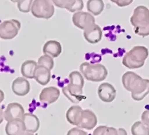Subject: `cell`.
Masks as SVG:
<instances>
[{
    "mask_svg": "<svg viewBox=\"0 0 149 135\" xmlns=\"http://www.w3.org/2000/svg\"><path fill=\"white\" fill-rule=\"evenodd\" d=\"M124 88L131 92L132 99L135 101H141L149 94V80L143 79L132 71H127L122 77Z\"/></svg>",
    "mask_w": 149,
    "mask_h": 135,
    "instance_id": "1",
    "label": "cell"
},
{
    "mask_svg": "<svg viewBox=\"0 0 149 135\" xmlns=\"http://www.w3.org/2000/svg\"><path fill=\"white\" fill-rule=\"evenodd\" d=\"M130 22L136 34L143 37L149 35V10L147 7L144 6L136 7L130 18Z\"/></svg>",
    "mask_w": 149,
    "mask_h": 135,
    "instance_id": "2",
    "label": "cell"
},
{
    "mask_svg": "<svg viewBox=\"0 0 149 135\" xmlns=\"http://www.w3.org/2000/svg\"><path fill=\"white\" fill-rule=\"evenodd\" d=\"M148 56V49L143 46H136L128 52L122 59L124 66L130 69L142 67Z\"/></svg>",
    "mask_w": 149,
    "mask_h": 135,
    "instance_id": "3",
    "label": "cell"
},
{
    "mask_svg": "<svg viewBox=\"0 0 149 135\" xmlns=\"http://www.w3.org/2000/svg\"><path fill=\"white\" fill-rule=\"evenodd\" d=\"M81 72L86 80L93 82L104 81L108 75L105 66L101 64H91L85 62L79 67Z\"/></svg>",
    "mask_w": 149,
    "mask_h": 135,
    "instance_id": "4",
    "label": "cell"
},
{
    "mask_svg": "<svg viewBox=\"0 0 149 135\" xmlns=\"http://www.w3.org/2000/svg\"><path fill=\"white\" fill-rule=\"evenodd\" d=\"M53 4L52 0H34L31 7V13L35 18L49 19L54 14Z\"/></svg>",
    "mask_w": 149,
    "mask_h": 135,
    "instance_id": "5",
    "label": "cell"
},
{
    "mask_svg": "<svg viewBox=\"0 0 149 135\" xmlns=\"http://www.w3.org/2000/svg\"><path fill=\"white\" fill-rule=\"evenodd\" d=\"M21 28V23L16 19L4 20L0 25V37L3 40H11L17 36Z\"/></svg>",
    "mask_w": 149,
    "mask_h": 135,
    "instance_id": "6",
    "label": "cell"
},
{
    "mask_svg": "<svg viewBox=\"0 0 149 135\" xmlns=\"http://www.w3.org/2000/svg\"><path fill=\"white\" fill-rule=\"evenodd\" d=\"M72 22L74 26L85 30L95 23L94 17L88 12L78 11L72 16Z\"/></svg>",
    "mask_w": 149,
    "mask_h": 135,
    "instance_id": "7",
    "label": "cell"
},
{
    "mask_svg": "<svg viewBox=\"0 0 149 135\" xmlns=\"http://www.w3.org/2000/svg\"><path fill=\"white\" fill-rule=\"evenodd\" d=\"M62 92L73 103H79L86 98L85 95H82L83 88L72 85L70 83L62 88Z\"/></svg>",
    "mask_w": 149,
    "mask_h": 135,
    "instance_id": "8",
    "label": "cell"
},
{
    "mask_svg": "<svg viewBox=\"0 0 149 135\" xmlns=\"http://www.w3.org/2000/svg\"><path fill=\"white\" fill-rule=\"evenodd\" d=\"M24 115V109L22 105L18 103H9L4 112V117L7 122L16 119H23Z\"/></svg>",
    "mask_w": 149,
    "mask_h": 135,
    "instance_id": "9",
    "label": "cell"
},
{
    "mask_svg": "<svg viewBox=\"0 0 149 135\" xmlns=\"http://www.w3.org/2000/svg\"><path fill=\"white\" fill-rule=\"evenodd\" d=\"M97 93L102 101L106 103H110L113 102L115 99L116 90L112 85L104 82L99 86Z\"/></svg>",
    "mask_w": 149,
    "mask_h": 135,
    "instance_id": "10",
    "label": "cell"
},
{
    "mask_svg": "<svg viewBox=\"0 0 149 135\" xmlns=\"http://www.w3.org/2000/svg\"><path fill=\"white\" fill-rule=\"evenodd\" d=\"M97 124V118L95 114L90 109L83 110L78 127L91 130Z\"/></svg>",
    "mask_w": 149,
    "mask_h": 135,
    "instance_id": "11",
    "label": "cell"
},
{
    "mask_svg": "<svg viewBox=\"0 0 149 135\" xmlns=\"http://www.w3.org/2000/svg\"><path fill=\"white\" fill-rule=\"evenodd\" d=\"M60 90L55 87H49L42 89L39 95L41 102L48 105L56 102L60 97Z\"/></svg>",
    "mask_w": 149,
    "mask_h": 135,
    "instance_id": "12",
    "label": "cell"
},
{
    "mask_svg": "<svg viewBox=\"0 0 149 135\" xmlns=\"http://www.w3.org/2000/svg\"><path fill=\"white\" fill-rule=\"evenodd\" d=\"M13 92L17 96H25L31 90V85L29 81L24 78H16L11 84Z\"/></svg>",
    "mask_w": 149,
    "mask_h": 135,
    "instance_id": "13",
    "label": "cell"
},
{
    "mask_svg": "<svg viewBox=\"0 0 149 135\" xmlns=\"http://www.w3.org/2000/svg\"><path fill=\"white\" fill-rule=\"evenodd\" d=\"M103 33L101 28L94 23L84 31L85 39L91 44H96L102 39Z\"/></svg>",
    "mask_w": 149,
    "mask_h": 135,
    "instance_id": "14",
    "label": "cell"
},
{
    "mask_svg": "<svg viewBox=\"0 0 149 135\" xmlns=\"http://www.w3.org/2000/svg\"><path fill=\"white\" fill-rule=\"evenodd\" d=\"M5 130L8 135L27 134L23 120L22 119H16L8 121Z\"/></svg>",
    "mask_w": 149,
    "mask_h": 135,
    "instance_id": "15",
    "label": "cell"
},
{
    "mask_svg": "<svg viewBox=\"0 0 149 135\" xmlns=\"http://www.w3.org/2000/svg\"><path fill=\"white\" fill-rule=\"evenodd\" d=\"M27 134H33L39 130L40 122L36 115L31 114H24L23 118Z\"/></svg>",
    "mask_w": 149,
    "mask_h": 135,
    "instance_id": "16",
    "label": "cell"
},
{
    "mask_svg": "<svg viewBox=\"0 0 149 135\" xmlns=\"http://www.w3.org/2000/svg\"><path fill=\"white\" fill-rule=\"evenodd\" d=\"M51 70L38 64L36 66L34 79L38 83L43 86L47 85L51 80Z\"/></svg>",
    "mask_w": 149,
    "mask_h": 135,
    "instance_id": "17",
    "label": "cell"
},
{
    "mask_svg": "<svg viewBox=\"0 0 149 135\" xmlns=\"http://www.w3.org/2000/svg\"><path fill=\"white\" fill-rule=\"evenodd\" d=\"M83 109L79 106H72L69 107L66 114L67 121L73 126H78Z\"/></svg>",
    "mask_w": 149,
    "mask_h": 135,
    "instance_id": "18",
    "label": "cell"
},
{
    "mask_svg": "<svg viewBox=\"0 0 149 135\" xmlns=\"http://www.w3.org/2000/svg\"><path fill=\"white\" fill-rule=\"evenodd\" d=\"M61 44L56 40L47 41L42 48V51L44 54L50 55L53 58H57L61 54Z\"/></svg>",
    "mask_w": 149,
    "mask_h": 135,
    "instance_id": "19",
    "label": "cell"
},
{
    "mask_svg": "<svg viewBox=\"0 0 149 135\" xmlns=\"http://www.w3.org/2000/svg\"><path fill=\"white\" fill-rule=\"evenodd\" d=\"M38 63L33 60H27L22 64L20 67L21 74L23 77L28 79H34L35 70Z\"/></svg>",
    "mask_w": 149,
    "mask_h": 135,
    "instance_id": "20",
    "label": "cell"
},
{
    "mask_svg": "<svg viewBox=\"0 0 149 135\" xmlns=\"http://www.w3.org/2000/svg\"><path fill=\"white\" fill-rule=\"evenodd\" d=\"M104 8L103 0H88L86 3L87 10L95 16L100 15Z\"/></svg>",
    "mask_w": 149,
    "mask_h": 135,
    "instance_id": "21",
    "label": "cell"
},
{
    "mask_svg": "<svg viewBox=\"0 0 149 135\" xmlns=\"http://www.w3.org/2000/svg\"><path fill=\"white\" fill-rule=\"evenodd\" d=\"M131 133L133 135L149 134V127L142 121H136L131 127Z\"/></svg>",
    "mask_w": 149,
    "mask_h": 135,
    "instance_id": "22",
    "label": "cell"
},
{
    "mask_svg": "<svg viewBox=\"0 0 149 135\" xmlns=\"http://www.w3.org/2000/svg\"><path fill=\"white\" fill-rule=\"evenodd\" d=\"M69 78L70 80V83L78 87L84 88V79L81 73L78 71H72L69 75Z\"/></svg>",
    "mask_w": 149,
    "mask_h": 135,
    "instance_id": "23",
    "label": "cell"
},
{
    "mask_svg": "<svg viewBox=\"0 0 149 135\" xmlns=\"http://www.w3.org/2000/svg\"><path fill=\"white\" fill-rule=\"evenodd\" d=\"M38 64L52 70L54 67V62L52 57L47 54H44L38 58Z\"/></svg>",
    "mask_w": 149,
    "mask_h": 135,
    "instance_id": "24",
    "label": "cell"
},
{
    "mask_svg": "<svg viewBox=\"0 0 149 135\" xmlns=\"http://www.w3.org/2000/svg\"><path fill=\"white\" fill-rule=\"evenodd\" d=\"M84 8L82 0H69L66 9L70 12L79 11Z\"/></svg>",
    "mask_w": 149,
    "mask_h": 135,
    "instance_id": "25",
    "label": "cell"
},
{
    "mask_svg": "<svg viewBox=\"0 0 149 135\" xmlns=\"http://www.w3.org/2000/svg\"><path fill=\"white\" fill-rule=\"evenodd\" d=\"M93 134H118V130L113 127L101 126L95 129L93 132Z\"/></svg>",
    "mask_w": 149,
    "mask_h": 135,
    "instance_id": "26",
    "label": "cell"
},
{
    "mask_svg": "<svg viewBox=\"0 0 149 135\" xmlns=\"http://www.w3.org/2000/svg\"><path fill=\"white\" fill-rule=\"evenodd\" d=\"M33 0H19L17 8L22 13H28L31 10Z\"/></svg>",
    "mask_w": 149,
    "mask_h": 135,
    "instance_id": "27",
    "label": "cell"
},
{
    "mask_svg": "<svg viewBox=\"0 0 149 135\" xmlns=\"http://www.w3.org/2000/svg\"><path fill=\"white\" fill-rule=\"evenodd\" d=\"M111 2L115 3L118 6L123 7L130 5L134 0H110Z\"/></svg>",
    "mask_w": 149,
    "mask_h": 135,
    "instance_id": "28",
    "label": "cell"
},
{
    "mask_svg": "<svg viewBox=\"0 0 149 135\" xmlns=\"http://www.w3.org/2000/svg\"><path fill=\"white\" fill-rule=\"evenodd\" d=\"M52 1L56 6L61 8H65L69 0H52Z\"/></svg>",
    "mask_w": 149,
    "mask_h": 135,
    "instance_id": "29",
    "label": "cell"
},
{
    "mask_svg": "<svg viewBox=\"0 0 149 135\" xmlns=\"http://www.w3.org/2000/svg\"><path fill=\"white\" fill-rule=\"evenodd\" d=\"M79 128H78V127L72 128L68 132L67 134H68V135H69V134H85V135L88 134V133L86 131H85Z\"/></svg>",
    "mask_w": 149,
    "mask_h": 135,
    "instance_id": "30",
    "label": "cell"
},
{
    "mask_svg": "<svg viewBox=\"0 0 149 135\" xmlns=\"http://www.w3.org/2000/svg\"><path fill=\"white\" fill-rule=\"evenodd\" d=\"M141 121L144 124L149 127V109H147L141 115Z\"/></svg>",
    "mask_w": 149,
    "mask_h": 135,
    "instance_id": "31",
    "label": "cell"
},
{
    "mask_svg": "<svg viewBox=\"0 0 149 135\" xmlns=\"http://www.w3.org/2000/svg\"><path fill=\"white\" fill-rule=\"evenodd\" d=\"M118 134H127V133L124 129L119 128L118 129Z\"/></svg>",
    "mask_w": 149,
    "mask_h": 135,
    "instance_id": "32",
    "label": "cell"
},
{
    "mask_svg": "<svg viewBox=\"0 0 149 135\" xmlns=\"http://www.w3.org/2000/svg\"><path fill=\"white\" fill-rule=\"evenodd\" d=\"M11 1H12L13 3H17L19 0H10Z\"/></svg>",
    "mask_w": 149,
    "mask_h": 135,
    "instance_id": "33",
    "label": "cell"
}]
</instances>
